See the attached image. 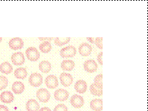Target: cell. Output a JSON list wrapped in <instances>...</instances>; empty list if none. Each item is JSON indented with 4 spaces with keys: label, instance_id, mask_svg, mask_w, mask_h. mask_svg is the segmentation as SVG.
<instances>
[{
    "label": "cell",
    "instance_id": "1",
    "mask_svg": "<svg viewBox=\"0 0 148 111\" xmlns=\"http://www.w3.org/2000/svg\"><path fill=\"white\" fill-rule=\"evenodd\" d=\"M76 53H77V50L75 46H66L60 50L61 57L64 58H73L76 55Z\"/></svg>",
    "mask_w": 148,
    "mask_h": 111
},
{
    "label": "cell",
    "instance_id": "2",
    "mask_svg": "<svg viewBox=\"0 0 148 111\" xmlns=\"http://www.w3.org/2000/svg\"><path fill=\"white\" fill-rule=\"evenodd\" d=\"M25 52L27 58L31 61L35 62L39 59L40 53L37 48L35 47H29L27 48Z\"/></svg>",
    "mask_w": 148,
    "mask_h": 111
},
{
    "label": "cell",
    "instance_id": "3",
    "mask_svg": "<svg viewBox=\"0 0 148 111\" xmlns=\"http://www.w3.org/2000/svg\"><path fill=\"white\" fill-rule=\"evenodd\" d=\"M29 82L31 84V85L35 87H39L43 83V77H42L41 74L37 72H34L32 73L29 77Z\"/></svg>",
    "mask_w": 148,
    "mask_h": 111
},
{
    "label": "cell",
    "instance_id": "4",
    "mask_svg": "<svg viewBox=\"0 0 148 111\" xmlns=\"http://www.w3.org/2000/svg\"><path fill=\"white\" fill-rule=\"evenodd\" d=\"M50 97V93L47 90L41 88L37 91V98L40 102L47 103V102H49Z\"/></svg>",
    "mask_w": 148,
    "mask_h": 111
},
{
    "label": "cell",
    "instance_id": "5",
    "mask_svg": "<svg viewBox=\"0 0 148 111\" xmlns=\"http://www.w3.org/2000/svg\"><path fill=\"white\" fill-rule=\"evenodd\" d=\"M45 83L48 88L53 90L58 85V80L56 76L53 75V74H50L45 78Z\"/></svg>",
    "mask_w": 148,
    "mask_h": 111
},
{
    "label": "cell",
    "instance_id": "6",
    "mask_svg": "<svg viewBox=\"0 0 148 111\" xmlns=\"http://www.w3.org/2000/svg\"><path fill=\"white\" fill-rule=\"evenodd\" d=\"M9 47L13 50H21L24 47L23 40L19 37L13 38L9 41Z\"/></svg>",
    "mask_w": 148,
    "mask_h": 111
},
{
    "label": "cell",
    "instance_id": "7",
    "mask_svg": "<svg viewBox=\"0 0 148 111\" xmlns=\"http://www.w3.org/2000/svg\"><path fill=\"white\" fill-rule=\"evenodd\" d=\"M11 60L14 65L21 66L25 63V56L22 52H16L11 56Z\"/></svg>",
    "mask_w": 148,
    "mask_h": 111
},
{
    "label": "cell",
    "instance_id": "8",
    "mask_svg": "<svg viewBox=\"0 0 148 111\" xmlns=\"http://www.w3.org/2000/svg\"><path fill=\"white\" fill-rule=\"evenodd\" d=\"M97 64L94 60H86L84 63V69L89 73L95 72L97 70Z\"/></svg>",
    "mask_w": 148,
    "mask_h": 111
},
{
    "label": "cell",
    "instance_id": "9",
    "mask_svg": "<svg viewBox=\"0 0 148 111\" xmlns=\"http://www.w3.org/2000/svg\"><path fill=\"white\" fill-rule=\"evenodd\" d=\"M61 84L64 87H69L73 82V76L71 74L66 72H62L60 75Z\"/></svg>",
    "mask_w": 148,
    "mask_h": 111
},
{
    "label": "cell",
    "instance_id": "10",
    "mask_svg": "<svg viewBox=\"0 0 148 111\" xmlns=\"http://www.w3.org/2000/svg\"><path fill=\"white\" fill-rule=\"evenodd\" d=\"M71 104L74 108H81L84 105V99L79 95H73L71 98Z\"/></svg>",
    "mask_w": 148,
    "mask_h": 111
},
{
    "label": "cell",
    "instance_id": "11",
    "mask_svg": "<svg viewBox=\"0 0 148 111\" xmlns=\"http://www.w3.org/2000/svg\"><path fill=\"white\" fill-rule=\"evenodd\" d=\"M69 96V92L66 90H63V89H59L54 92V98L57 101L64 102V101L68 100Z\"/></svg>",
    "mask_w": 148,
    "mask_h": 111
},
{
    "label": "cell",
    "instance_id": "12",
    "mask_svg": "<svg viewBox=\"0 0 148 111\" xmlns=\"http://www.w3.org/2000/svg\"><path fill=\"white\" fill-rule=\"evenodd\" d=\"M79 52L82 56L87 57L91 54L92 47L87 43H83L79 46Z\"/></svg>",
    "mask_w": 148,
    "mask_h": 111
},
{
    "label": "cell",
    "instance_id": "13",
    "mask_svg": "<svg viewBox=\"0 0 148 111\" xmlns=\"http://www.w3.org/2000/svg\"><path fill=\"white\" fill-rule=\"evenodd\" d=\"M14 100V95L10 91H5L0 95V100L3 103L10 104V103L12 102Z\"/></svg>",
    "mask_w": 148,
    "mask_h": 111
},
{
    "label": "cell",
    "instance_id": "14",
    "mask_svg": "<svg viewBox=\"0 0 148 111\" xmlns=\"http://www.w3.org/2000/svg\"><path fill=\"white\" fill-rule=\"evenodd\" d=\"M75 89L78 93L84 94L87 90V84L85 81L79 80L76 82L75 85Z\"/></svg>",
    "mask_w": 148,
    "mask_h": 111
},
{
    "label": "cell",
    "instance_id": "15",
    "mask_svg": "<svg viewBox=\"0 0 148 111\" xmlns=\"http://www.w3.org/2000/svg\"><path fill=\"white\" fill-rule=\"evenodd\" d=\"M90 107L94 111H101L103 109V100L101 99H94L90 102Z\"/></svg>",
    "mask_w": 148,
    "mask_h": 111
},
{
    "label": "cell",
    "instance_id": "16",
    "mask_svg": "<svg viewBox=\"0 0 148 111\" xmlns=\"http://www.w3.org/2000/svg\"><path fill=\"white\" fill-rule=\"evenodd\" d=\"M26 109L27 111H39V104L33 99H30L26 104Z\"/></svg>",
    "mask_w": 148,
    "mask_h": 111
},
{
    "label": "cell",
    "instance_id": "17",
    "mask_svg": "<svg viewBox=\"0 0 148 111\" xmlns=\"http://www.w3.org/2000/svg\"><path fill=\"white\" fill-rule=\"evenodd\" d=\"M25 85L21 81H15L12 86V90L17 95L22 94L25 90Z\"/></svg>",
    "mask_w": 148,
    "mask_h": 111
},
{
    "label": "cell",
    "instance_id": "18",
    "mask_svg": "<svg viewBox=\"0 0 148 111\" xmlns=\"http://www.w3.org/2000/svg\"><path fill=\"white\" fill-rule=\"evenodd\" d=\"M75 62L71 60H65L61 63V68L65 71H71L75 67Z\"/></svg>",
    "mask_w": 148,
    "mask_h": 111
},
{
    "label": "cell",
    "instance_id": "19",
    "mask_svg": "<svg viewBox=\"0 0 148 111\" xmlns=\"http://www.w3.org/2000/svg\"><path fill=\"white\" fill-rule=\"evenodd\" d=\"M13 70V68L10 64L8 62H2L0 64V72L1 73L9 74H10Z\"/></svg>",
    "mask_w": 148,
    "mask_h": 111
},
{
    "label": "cell",
    "instance_id": "20",
    "mask_svg": "<svg viewBox=\"0 0 148 111\" xmlns=\"http://www.w3.org/2000/svg\"><path fill=\"white\" fill-rule=\"evenodd\" d=\"M39 70L43 73H48L51 70V66L50 62L47 61V60H43L39 63Z\"/></svg>",
    "mask_w": 148,
    "mask_h": 111
},
{
    "label": "cell",
    "instance_id": "21",
    "mask_svg": "<svg viewBox=\"0 0 148 111\" xmlns=\"http://www.w3.org/2000/svg\"><path fill=\"white\" fill-rule=\"evenodd\" d=\"M27 74V70L25 68H18L14 70V76L19 79H25Z\"/></svg>",
    "mask_w": 148,
    "mask_h": 111
},
{
    "label": "cell",
    "instance_id": "22",
    "mask_svg": "<svg viewBox=\"0 0 148 111\" xmlns=\"http://www.w3.org/2000/svg\"><path fill=\"white\" fill-rule=\"evenodd\" d=\"M39 50L43 53H48L51 50V44L48 41L42 42L39 45Z\"/></svg>",
    "mask_w": 148,
    "mask_h": 111
},
{
    "label": "cell",
    "instance_id": "23",
    "mask_svg": "<svg viewBox=\"0 0 148 111\" xmlns=\"http://www.w3.org/2000/svg\"><path fill=\"white\" fill-rule=\"evenodd\" d=\"M90 92L92 95L95 96H101L103 94V91L101 89H99L98 87L95 85V84H91L90 85Z\"/></svg>",
    "mask_w": 148,
    "mask_h": 111
},
{
    "label": "cell",
    "instance_id": "24",
    "mask_svg": "<svg viewBox=\"0 0 148 111\" xmlns=\"http://www.w3.org/2000/svg\"><path fill=\"white\" fill-rule=\"evenodd\" d=\"M70 40V37H56L54 40V43L57 46H62L69 43Z\"/></svg>",
    "mask_w": 148,
    "mask_h": 111
},
{
    "label": "cell",
    "instance_id": "25",
    "mask_svg": "<svg viewBox=\"0 0 148 111\" xmlns=\"http://www.w3.org/2000/svg\"><path fill=\"white\" fill-rule=\"evenodd\" d=\"M102 79H103L102 74H99L95 77V79H94V82H95V83L94 84H95L97 87H98L99 89H101V90H102L103 88Z\"/></svg>",
    "mask_w": 148,
    "mask_h": 111
},
{
    "label": "cell",
    "instance_id": "26",
    "mask_svg": "<svg viewBox=\"0 0 148 111\" xmlns=\"http://www.w3.org/2000/svg\"><path fill=\"white\" fill-rule=\"evenodd\" d=\"M8 86V79L5 76H0V91L4 90Z\"/></svg>",
    "mask_w": 148,
    "mask_h": 111
},
{
    "label": "cell",
    "instance_id": "27",
    "mask_svg": "<svg viewBox=\"0 0 148 111\" xmlns=\"http://www.w3.org/2000/svg\"><path fill=\"white\" fill-rule=\"evenodd\" d=\"M54 111H68V108L64 104H60L56 106Z\"/></svg>",
    "mask_w": 148,
    "mask_h": 111
},
{
    "label": "cell",
    "instance_id": "28",
    "mask_svg": "<svg viewBox=\"0 0 148 111\" xmlns=\"http://www.w3.org/2000/svg\"><path fill=\"white\" fill-rule=\"evenodd\" d=\"M102 40H103L102 37H97L95 39V43H95V45L97 46L98 48H99V49L101 50L103 48Z\"/></svg>",
    "mask_w": 148,
    "mask_h": 111
},
{
    "label": "cell",
    "instance_id": "29",
    "mask_svg": "<svg viewBox=\"0 0 148 111\" xmlns=\"http://www.w3.org/2000/svg\"><path fill=\"white\" fill-rule=\"evenodd\" d=\"M102 56H103V52H101L100 53L98 54V56H97V61L99 64H101V65H102V64H103Z\"/></svg>",
    "mask_w": 148,
    "mask_h": 111
},
{
    "label": "cell",
    "instance_id": "30",
    "mask_svg": "<svg viewBox=\"0 0 148 111\" xmlns=\"http://www.w3.org/2000/svg\"><path fill=\"white\" fill-rule=\"evenodd\" d=\"M39 40H41V41H48V42H49L50 41H51V40L53 39V38L52 37H43V38H42V37H39Z\"/></svg>",
    "mask_w": 148,
    "mask_h": 111
},
{
    "label": "cell",
    "instance_id": "31",
    "mask_svg": "<svg viewBox=\"0 0 148 111\" xmlns=\"http://www.w3.org/2000/svg\"><path fill=\"white\" fill-rule=\"evenodd\" d=\"M0 111H9L7 106H3V105H0Z\"/></svg>",
    "mask_w": 148,
    "mask_h": 111
},
{
    "label": "cell",
    "instance_id": "32",
    "mask_svg": "<svg viewBox=\"0 0 148 111\" xmlns=\"http://www.w3.org/2000/svg\"><path fill=\"white\" fill-rule=\"evenodd\" d=\"M39 111H51V109L48 108V107H43V108L40 109Z\"/></svg>",
    "mask_w": 148,
    "mask_h": 111
},
{
    "label": "cell",
    "instance_id": "33",
    "mask_svg": "<svg viewBox=\"0 0 148 111\" xmlns=\"http://www.w3.org/2000/svg\"><path fill=\"white\" fill-rule=\"evenodd\" d=\"M87 39L88 40V41H89L92 43H95V38H93V37H92V38L91 37H87Z\"/></svg>",
    "mask_w": 148,
    "mask_h": 111
},
{
    "label": "cell",
    "instance_id": "34",
    "mask_svg": "<svg viewBox=\"0 0 148 111\" xmlns=\"http://www.w3.org/2000/svg\"><path fill=\"white\" fill-rule=\"evenodd\" d=\"M1 41H2V38H1V37H0V43H1Z\"/></svg>",
    "mask_w": 148,
    "mask_h": 111
}]
</instances>
